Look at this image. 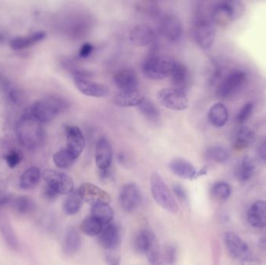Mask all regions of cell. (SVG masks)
Masks as SVG:
<instances>
[{
  "instance_id": "obj_8",
  "label": "cell",
  "mask_w": 266,
  "mask_h": 265,
  "mask_svg": "<svg viewBox=\"0 0 266 265\" xmlns=\"http://www.w3.org/2000/svg\"><path fill=\"white\" fill-rule=\"evenodd\" d=\"M75 85L81 94L92 97H104L109 94L105 86L92 81L90 75L83 71H76L73 73Z\"/></svg>"
},
{
  "instance_id": "obj_39",
  "label": "cell",
  "mask_w": 266,
  "mask_h": 265,
  "mask_svg": "<svg viewBox=\"0 0 266 265\" xmlns=\"http://www.w3.org/2000/svg\"><path fill=\"white\" fill-rule=\"evenodd\" d=\"M146 254L151 265H163V257L156 237L152 242V244Z\"/></svg>"
},
{
  "instance_id": "obj_30",
  "label": "cell",
  "mask_w": 266,
  "mask_h": 265,
  "mask_svg": "<svg viewBox=\"0 0 266 265\" xmlns=\"http://www.w3.org/2000/svg\"><path fill=\"white\" fill-rule=\"evenodd\" d=\"M41 170L36 167H31L23 173L20 179V187L24 190L34 188L39 183Z\"/></svg>"
},
{
  "instance_id": "obj_34",
  "label": "cell",
  "mask_w": 266,
  "mask_h": 265,
  "mask_svg": "<svg viewBox=\"0 0 266 265\" xmlns=\"http://www.w3.org/2000/svg\"><path fill=\"white\" fill-rule=\"evenodd\" d=\"M141 114L151 122H156L159 118V113L155 104L149 99L145 97L142 103L138 106Z\"/></svg>"
},
{
  "instance_id": "obj_14",
  "label": "cell",
  "mask_w": 266,
  "mask_h": 265,
  "mask_svg": "<svg viewBox=\"0 0 266 265\" xmlns=\"http://www.w3.org/2000/svg\"><path fill=\"white\" fill-rule=\"evenodd\" d=\"M225 244L231 257L239 262L251 255L247 243L235 233H227L226 234Z\"/></svg>"
},
{
  "instance_id": "obj_18",
  "label": "cell",
  "mask_w": 266,
  "mask_h": 265,
  "mask_svg": "<svg viewBox=\"0 0 266 265\" xmlns=\"http://www.w3.org/2000/svg\"><path fill=\"white\" fill-rule=\"evenodd\" d=\"M99 236L100 245L106 250H114L120 243V230L116 225L112 223L103 225V230Z\"/></svg>"
},
{
  "instance_id": "obj_45",
  "label": "cell",
  "mask_w": 266,
  "mask_h": 265,
  "mask_svg": "<svg viewBox=\"0 0 266 265\" xmlns=\"http://www.w3.org/2000/svg\"><path fill=\"white\" fill-rule=\"evenodd\" d=\"M174 192H175V195L177 196L178 199L182 202H185L188 198L187 196L186 191H185L184 187L180 184H175L173 187Z\"/></svg>"
},
{
  "instance_id": "obj_6",
  "label": "cell",
  "mask_w": 266,
  "mask_h": 265,
  "mask_svg": "<svg viewBox=\"0 0 266 265\" xmlns=\"http://www.w3.org/2000/svg\"><path fill=\"white\" fill-rule=\"evenodd\" d=\"M156 98L161 105L173 111H184L189 105L186 93L174 87L159 90Z\"/></svg>"
},
{
  "instance_id": "obj_21",
  "label": "cell",
  "mask_w": 266,
  "mask_h": 265,
  "mask_svg": "<svg viewBox=\"0 0 266 265\" xmlns=\"http://www.w3.org/2000/svg\"><path fill=\"white\" fill-rule=\"evenodd\" d=\"M145 96L139 90L120 91L113 98L114 104L121 107H138Z\"/></svg>"
},
{
  "instance_id": "obj_19",
  "label": "cell",
  "mask_w": 266,
  "mask_h": 265,
  "mask_svg": "<svg viewBox=\"0 0 266 265\" xmlns=\"http://www.w3.org/2000/svg\"><path fill=\"white\" fill-rule=\"evenodd\" d=\"M170 77L172 80L174 88L186 93L189 87L190 74L185 64L175 61Z\"/></svg>"
},
{
  "instance_id": "obj_23",
  "label": "cell",
  "mask_w": 266,
  "mask_h": 265,
  "mask_svg": "<svg viewBox=\"0 0 266 265\" xmlns=\"http://www.w3.org/2000/svg\"><path fill=\"white\" fill-rule=\"evenodd\" d=\"M248 222L254 228H262L266 226L265 201H257L252 205L248 213Z\"/></svg>"
},
{
  "instance_id": "obj_5",
  "label": "cell",
  "mask_w": 266,
  "mask_h": 265,
  "mask_svg": "<svg viewBox=\"0 0 266 265\" xmlns=\"http://www.w3.org/2000/svg\"><path fill=\"white\" fill-rule=\"evenodd\" d=\"M247 79V74L242 70L231 72L217 86V95L222 99L234 97L244 87Z\"/></svg>"
},
{
  "instance_id": "obj_40",
  "label": "cell",
  "mask_w": 266,
  "mask_h": 265,
  "mask_svg": "<svg viewBox=\"0 0 266 265\" xmlns=\"http://www.w3.org/2000/svg\"><path fill=\"white\" fill-rule=\"evenodd\" d=\"M212 195L219 201H226L231 194V186L226 182H218L212 188Z\"/></svg>"
},
{
  "instance_id": "obj_50",
  "label": "cell",
  "mask_w": 266,
  "mask_h": 265,
  "mask_svg": "<svg viewBox=\"0 0 266 265\" xmlns=\"http://www.w3.org/2000/svg\"><path fill=\"white\" fill-rule=\"evenodd\" d=\"M119 160L120 163H122V165L128 166V164L129 163V157L124 153H119Z\"/></svg>"
},
{
  "instance_id": "obj_4",
  "label": "cell",
  "mask_w": 266,
  "mask_h": 265,
  "mask_svg": "<svg viewBox=\"0 0 266 265\" xmlns=\"http://www.w3.org/2000/svg\"><path fill=\"white\" fill-rule=\"evenodd\" d=\"M150 183L151 192L156 203L170 213H178L179 206L164 179L158 173H153Z\"/></svg>"
},
{
  "instance_id": "obj_10",
  "label": "cell",
  "mask_w": 266,
  "mask_h": 265,
  "mask_svg": "<svg viewBox=\"0 0 266 265\" xmlns=\"http://www.w3.org/2000/svg\"><path fill=\"white\" fill-rule=\"evenodd\" d=\"M194 38L201 48L203 49L210 48L216 38L214 24L205 19L197 21L194 27Z\"/></svg>"
},
{
  "instance_id": "obj_47",
  "label": "cell",
  "mask_w": 266,
  "mask_h": 265,
  "mask_svg": "<svg viewBox=\"0 0 266 265\" xmlns=\"http://www.w3.org/2000/svg\"><path fill=\"white\" fill-rule=\"evenodd\" d=\"M241 265H261V261L257 257L249 256L240 262Z\"/></svg>"
},
{
  "instance_id": "obj_36",
  "label": "cell",
  "mask_w": 266,
  "mask_h": 265,
  "mask_svg": "<svg viewBox=\"0 0 266 265\" xmlns=\"http://www.w3.org/2000/svg\"><path fill=\"white\" fill-rule=\"evenodd\" d=\"M205 157L208 160L216 163H225L230 158V153L227 149L221 146H211L205 152Z\"/></svg>"
},
{
  "instance_id": "obj_38",
  "label": "cell",
  "mask_w": 266,
  "mask_h": 265,
  "mask_svg": "<svg viewBox=\"0 0 266 265\" xmlns=\"http://www.w3.org/2000/svg\"><path fill=\"white\" fill-rule=\"evenodd\" d=\"M11 206L19 214H27L34 209V203L26 196L14 197Z\"/></svg>"
},
{
  "instance_id": "obj_33",
  "label": "cell",
  "mask_w": 266,
  "mask_h": 265,
  "mask_svg": "<svg viewBox=\"0 0 266 265\" xmlns=\"http://www.w3.org/2000/svg\"><path fill=\"white\" fill-rule=\"evenodd\" d=\"M83 199L80 196L78 190H73L71 194H69L68 197L65 200L63 209L65 213L67 215L77 214L80 211L82 204H83Z\"/></svg>"
},
{
  "instance_id": "obj_3",
  "label": "cell",
  "mask_w": 266,
  "mask_h": 265,
  "mask_svg": "<svg viewBox=\"0 0 266 265\" xmlns=\"http://www.w3.org/2000/svg\"><path fill=\"white\" fill-rule=\"evenodd\" d=\"M175 61L168 57L152 54L142 64V73L150 80H165L170 77Z\"/></svg>"
},
{
  "instance_id": "obj_28",
  "label": "cell",
  "mask_w": 266,
  "mask_h": 265,
  "mask_svg": "<svg viewBox=\"0 0 266 265\" xmlns=\"http://www.w3.org/2000/svg\"><path fill=\"white\" fill-rule=\"evenodd\" d=\"M254 139L255 135L253 130L250 127H243L236 133L233 145L236 150H243L249 147L254 142Z\"/></svg>"
},
{
  "instance_id": "obj_7",
  "label": "cell",
  "mask_w": 266,
  "mask_h": 265,
  "mask_svg": "<svg viewBox=\"0 0 266 265\" xmlns=\"http://www.w3.org/2000/svg\"><path fill=\"white\" fill-rule=\"evenodd\" d=\"M241 4L238 1L218 3L212 9V21L217 25H227L239 17L241 14Z\"/></svg>"
},
{
  "instance_id": "obj_17",
  "label": "cell",
  "mask_w": 266,
  "mask_h": 265,
  "mask_svg": "<svg viewBox=\"0 0 266 265\" xmlns=\"http://www.w3.org/2000/svg\"><path fill=\"white\" fill-rule=\"evenodd\" d=\"M161 32L167 39L175 42L182 37V27L179 20L173 15L164 17L161 23Z\"/></svg>"
},
{
  "instance_id": "obj_13",
  "label": "cell",
  "mask_w": 266,
  "mask_h": 265,
  "mask_svg": "<svg viewBox=\"0 0 266 265\" xmlns=\"http://www.w3.org/2000/svg\"><path fill=\"white\" fill-rule=\"evenodd\" d=\"M78 191L83 202L89 203L92 206L100 203L109 204L112 201V197L109 193L90 183L82 184Z\"/></svg>"
},
{
  "instance_id": "obj_9",
  "label": "cell",
  "mask_w": 266,
  "mask_h": 265,
  "mask_svg": "<svg viewBox=\"0 0 266 265\" xmlns=\"http://www.w3.org/2000/svg\"><path fill=\"white\" fill-rule=\"evenodd\" d=\"M42 176L47 185L54 189L59 194H70L74 190V182L66 173L45 170L43 171Z\"/></svg>"
},
{
  "instance_id": "obj_49",
  "label": "cell",
  "mask_w": 266,
  "mask_h": 265,
  "mask_svg": "<svg viewBox=\"0 0 266 265\" xmlns=\"http://www.w3.org/2000/svg\"><path fill=\"white\" fill-rule=\"evenodd\" d=\"M108 264L120 265V258L116 255H109L108 257Z\"/></svg>"
},
{
  "instance_id": "obj_24",
  "label": "cell",
  "mask_w": 266,
  "mask_h": 265,
  "mask_svg": "<svg viewBox=\"0 0 266 265\" xmlns=\"http://www.w3.org/2000/svg\"><path fill=\"white\" fill-rule=\"evenodd\" d=\"M170 169L175 175L184 179L195 178L198 176L195 167L183 159H175L170 163Z\"/></svg>"
},
{
  "instance_id": "obj_27",
  "label": "cell",
  "mask_w": 266,
  "mask_h": 265,
  "mask_svg": "<svg viewBox=\"0 0 266 265\" xmlns=\"http://www.w3.org/2000/svg\"><path fill=\"white\" fill-rule=\"evenodd\" d=\"M81 247V237L74 228H70L66 232L63 241V251L66 254L73 255Z\"/></svg>"
},
{
  "instance_id": "obj_16",
  "label": "cell",
  "mask_w": 266,
  "mask_h": 265,
  "mask_svg": "<svg viewBox=\"0 0 266 265\" xmlns=\"http://www.w3.org/2000/svg\"><path fill=\"white\" fill-rule=\"evenodd\" d=\"M129 35L131 42L139 47L146 46L153 42L155 38L153 29L144 24L134 26L129 31Z\"/></svg>"
},
{
  "instance_id": "obj_20",
  "label": "cell",
  "mask_w": 266,
  "mask_h": 265,
  "mask_svg": "<svg viewBox=\"0 0 266 265\" xmlns=\"http://www.w3.org/2000/svg\"><path fill=\"white\" fill-rule=\"evenodd\" d=\"M114 82L120 91L137 90L139 80L136 73L130 69H124L116 73Z\"/></svg>"
},
{
  "instance_id": "obj_26",
  "label": "cell",
  "mask_w": 266,
  "mask_h": 265,
  "mask_svg": "<svg viewBox=\"0 0 266 265\" xmlns=\"http://www.w3.org/2000/svg\"><path fill=\"white\" fill-rule=\"evenodd\" d=\"M255 171V164L250 157H244L234 170V177L238 181L245 182L249 180Z\"/></svg>"
},
{
  "instance_id": "obj_51",
  "label": "cell",
  "mask_w": 266,
  "mask_h": 265,
  "mask_svg": "<svg viewBox=\"0 0 266 265\" xmlns=\"http://www.w3.org/2000/svg\"><path fill=\"white\" fill-rule=\"evenodd\" d=\"M112 174H111L110 168L106 169V170H100V177L101 180H109Z\"/></svg>"
},
{
  "instance_id": "obj_35",
  "label": "cell",
  "mask_w": 266,
  "mask_h": 265,
  "mask_svg": "<svg viewBox=\"0 0 266 265\" xmlns=\"http://www.w3.org/2000/svg\"><path fill=\"white\" fill-rule=\"evenodd\" d=\"M82 232L87 236H94L100 235L103 230V224L96 218L90 216L83 220L81 226Z\"/></svg>"
},
{
  "instance_id": "obj_1",
  "label": "cell",
  "mask_w": 266,
  "mask_h": 265,
  "mask_svg": "<svg viewBox=\"0 0 266 265\" xmlns=\"http://www.w3.org/2000/svg\"><path fill=\"white\" fill-rule=\"evenodd\" d=\"M17 139L24 147L36 149L44 140V129L40 121L32 115L25 116L17 124Z\"/></svg>"
},
{
  "instance_id": "obj_37",
  "label": "cell",
  "mask_w": 266,
  "mask_h": 265,
  "mask_svg": "<svg viewBox=\"0 0 266 265\" xmlns=\"http://www.w3.org/2000/svg\"><path fill=\"white\" fill-rule=\"evenodd\" d=\"M53 160H54L56 167L62 169L68 168L76 161L73 156L70 154V152L66 148L62 149L60 151L55 153L53 156Z\"/></svg>"
},
{
  "instance_id": "obj_42",
  "label": "cell",
  "mask_w": 266,
  "mask_h": 265,
  "mask_svg": "<svg viewBox=\"0 0 266 265\" xmlns=\"http://www.w3.org/2000/svg\"><path fill=\"white\" fill-rule=\"evenodd\" d=\"M5 160L9 167L11 168H14L18 165L19 163H21L22 160V154L17 150H11L6 155Z\"/></svg>"
},
{
  "instance_id": "obj_52",
  "label": "cell",
  "mask_w": 266,
  "mask_h": 265,
  "mask_svg": "<svg viewBox=\"0 0 266 265\" xmlns=\"http://www.w3.org/2000/svg\"><path fill=\"white\" fill-rule=\"evenodd\" d=\"M4 36L0 34V41H2V40H4Z\"/></svg>"
},
{
  "instance_id": "obj_43",
  "label": "cell",
  "mask_w": 266,
  "mask_h": 265,
  "mask_svg": "<svg viewBox=\"0 0 266 265\" xmlns=\"http://www.w3.org/2000/svg\"><path fill=\"white\" fill-rule=\"evenodd\" d=\"M176 248H175V246L171 245V246L165 247L162 257H163V260H165V263L172 265L176 260Z\"/></svg>"
},
{
  "instance_id": "obj_41",
  "label": "cell",
  "mask_w": 266,
  "mask_h": 265,
  "mask_svg": "<svg viewBox=\"0 0 266 265\" xmlns=\"http://www.w3.org/2000/svg\"><path fill=\"white\" fill-rule=\"evenodd\" d=\"M253 111V104L248 103L246 104L241 109V111L237 114V117H236V121L239 124H243L245 121H248L249 119V117H251V114Z\"/></svg>"
},
{
  "instance_id": "obj_46",
  "label": "cell",
  "mask_w": 266,
  "mask_h": 265,
  "mask_svg": "<svg viewBox=\"0 0 266 265\" xmlns=\"http://www.w3.org/2000/svg\"><path fill=\"white\" fill-rule=\"evenodd\" d=\"M58 195V193L56 192L54 189L46 184L45 187L43 190V196H44V198L49 201L54 200Z\"/></svg>"
},
{
  "instance_id": "obj_44",
  "label": "cell",
  "mask_w": 266,
  "mask_h": 265,
  "mask_svg": "<svg viewBox=\"0 0 266 265\" xmlns=\"http://www.w3.org/2000/svg\"><path fill=\"white\" fill-rule=\"evenodd\" d=\"M93 51V46L90 43L86 42L82 45L79 52V56L81 58H87L90 56Z\"/></svg>"
},
{
  "instance_id": "obj_15",
  "label": "cell",
  "mask_w": 266,
  "mask_h": 265,
  "mask_svg": "<svg viewBox=\"0 0 266 265\" xmlns=\"http://www.w3.org/2000/svg\"><path fill=\"white\" fill-rule=\"evenodd\" d=\"M113 153L112 146L107 139L101 137L99 139L96 145L95 160L99 170H106L112 165Z\"/></svg>"
},
{
  "instance_id": "obj_31",
  "label": "cell",
  "mask_w": 266,
  "mask_h": 265,
  "mask_svg": "<svg viewBox=\"0 0 266 265\" xmlns=\"http://www.w3.org/2000/svg\"><path fill=\"white\" fill-rule=\"evenodd\" d=\"M154 238V234L150 230H147V229L141 230L135 237V250L139 252V253H145L146 254Z\"/></svg>"
},
{
  "instance_id": "obj_25",
  "label": "cell",
  "mask_w": 266,
  "mask_h": 265,
  "mask_svg": "<svg viewBox=\"0 0 266 265\" xmlns=\"http://www.w3.org/2000/svg\"><path fill=\"white\" fill-rule=\"evenodd\" d=\"M209 122L215 127H221L225 125L228 121L229 114L227 108L222 103L214 104L208 111V114Z\"/></svg>"
},
{
  "instance_id": "obj_29",
  "label": "cell",
  "mask_w": 266,
  "mask_h": 265,
  "mask_svg": "<svg viewBox=\"0 0 266 265\" xmlns=\"http://www.w3.org/2000/svg\"><path fill=\"white\" fill-rule=\"evenodd\" d=\"M46 38V33L44 31H38L32 35L27 37H18L11 41V47L14 50H21L34 45L36 43L42 41Z\"/></svg>"
},
{
  "instance_id": "obj_12",
  "label": "cell",
  "mask_w": 266,
  "mask_h": 265,
  "mask_svg": "<svg viewBox=\"0 0 266 265\" xmlns=\"http://www.w3.org/2000/svg\"><path fill=\"white\" fill-rule=\"evenodd\" d=\"M66 146L65 148L70 152L73 158L77 160L85 148L84 136L77 126H66Z\"/></svg>"
},
{
  "instance_id": "obj_48",
  "label": "cell",
  "mask_w": 266,
  "mask_h": 265,
  "mask_svg": "<svg viewBox=\"0 0 266 265\" xmlns=\"http://www.w3.org/2000/svg\"><path fill=\"white\" fill-rule=\"evenodd\" d=\"M258 154L260 160L266 163V140L262 142L258 146Z\"/></svg>"
},
{
  "instance_id": "obj_11",
  "label": "cell",
  "mask_w": 266,
  "mask_h": 265,
  "mask_svg": "<svg viewBox=\"0 0 266 265\" xmlns=\"http://www.w3.org/2000/svg\"><path fill=\"white\" fill-rule=\"evenodd\" d=\"M142 202V194L138 186L133 183L122 187L119 195V203L122 209L127 213L134 212Z\"/></svg>"
},
{
  "instance_id": "obj_32",
  "label": "cell",
  "mask_w": 266,
  "mask_h": 265,
  "mask_svg": "<svg viewBox=\"0 0 266 265\" xmlns=\"http://www.w3.org/2000/svg\"><path fill=\"white\" fill-rule=\"evenodd\" d=\"M91 214L103 225L111 223L114 217L113 210L108 203H100L92 206Z\"/></svg>"
},
{
  "instance_id": "obj_22",
  "label": "cell",
  "mask_w": 266,
  "mask_h": 265,
  "mask_svg": "<svg viewBox=\"0 0 266 265\" xmlns=\"http://www.w3.org/2000/svg\"><path fill=\"white\" fill-rule=\"evenodd\" d=\"M0 232L8 247L14 251H17L19 249V242L17 235L13 229L8 216L4 212L1 211H0Z\"/></svg>"
},
{
  "instance_id": "obj_2",
  "label": "cell",
  "mask_w": 266,
  "mask_h": 265,
  "mask_svg": "<svg viewBox=\"0 0 266 265\" xmlns=\"http://www.w3.org/2000/svg\"><path fill=\"white\" fill-rule=\"evenodd\" d=\"M68 107L66 100L57 97H49L37 100L31 107V115L41 123L52 121L60 113Z\"/></svg>"
}]
</instances>
